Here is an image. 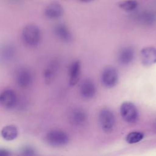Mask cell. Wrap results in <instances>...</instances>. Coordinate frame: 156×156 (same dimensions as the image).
Here are the masks:
<instances>
[{
  "instance_id": "d6986e66",
  "label": "cell",
  "mask_w": 156,
  "mask_h": 156,
  "mask_svg": "<svg viewBox=\"0 0 156 156\" xmlns=\"http://www.w3.org/2000/svg\"><path fill=\"white\" fill-rule=\"evenodd\" d=\"M140 19L143 23L146 24H150L155 21V16L154 13L150 12H144L143 13L141 14L140 16Z\"/></svg>"
},
{
  "instance_id": "30bf717a",
  "label": "cell",
  "mask_w": 156,
  "mask_h": 156,
  "mask_svg": "<svg viewBox=\"0 0 156 156\" xmlns=\"http://www.w3.org/2000/svg\"><path fill=\"white\" fill-rule=\"evenodd\" d=\"M16 96L12 90H5L0 94V104L6 108H12L16 104Z\"/></svg>"
},
{
  "instance_id": "5bb4252c",
  "label": "cell",
  "mask_w": 156,
  "mask_h": 156,
  "mask_svg": "<svg viewBox=\"0 0 156 156\" xmlns=\"http://www.w3.org/2000/svg\"><path fill=\"white\" fill-rule=\"evenodd\" d=\"M54 32L56 37L65 42H70L72 39V34L69 29L63 24H57L54 29Z\"/></svg>"
},
{
  "instance_id": "4fadbf2b",
  "label": "cell",
  "mask_w": 156,
  "mask_h": 156,
  "mask_svg": "<svg viewBox=\"0 0 156 156\" xmlns=\"http://www.w3.org/2000/svg\"><path fill=\"white\" fill-rule=\"evenodd\" d=\"M81 64L79 60L73 62L69 69V83L71 86L75 85L79 80Z\"/></svg>"
},
{
  "instance_id": "8992f818",
  "label": "cell",
  "mask_w": 156,
  "mask_h": 156,
  "mask_svg": "<svg viewBox=\"0 0 156 156\" xmlns=\"http://www.w3.org/2000/svg\"><path fill=\"white\" fill-rule=\"evenodd\" d=\"M101 80L105 87L107 88L114 87L118 81L117 70L112 66L106 67L102 73Z\"/></svg>"
},
{
  "instance_id": "e0dca14e",
  "label": "cell",
  "mask_w": 156,
  "mask_h": 156,
  "mask_svg": "<svg viewBox=\"0 0 156 156\" xmlns=\"http://www.w3.org/2000/svg\"><path fill=\"white\" fill-rule=\"evenodd\" d=\"M144 138V134L139 131L131 132L126 136V140L129 144H134L140 142Z\"/></svg>"
},
{
  "instance_id": "7402d4cb",
  "label": "cell",
  "mask_w": 156,
  "mask_h": 156,
  "mask_svg": "<svg viewBox=\"0 0 156 156\" xmlns=\"http://www.w3.org/2000/svg\"><path fill=\"white\" fill-rule=\"evenodd\" d=\"M10 155V152L4 149H0V156H9Z\"/></svg>"
},
{
  "instance_id": "5b68a950",
  "label": "cell",
  "mask_w": 156,
  "mask_h": 156,
  "mask_svg": "<svg viewBox=\"0 0 156 156\" xmlns=\"http://www.w3.org/2000/svg\"><path fill=\"white\" fill-rule=\"evenodd\" d=\"M15 79L19 87L22 88L27 87L33 82L32 72L28 68H20L16 71Z\"/></svg>"
},
{
  "instance_id": "277c9868",
  "label": "cell",
  "mask_w": 156,
  "mask_h": 156,
  "mask_svg": "<svg viewBox=\"0 0 156 156\" xmlns=\"http://www.w3.org/2000/svg\"><path fill=\"white\" fill-rule=\"evenodd\" d=\"M120 113L123 119L128 123L133 124L138 118V110L131 102H124L120 107Z\"/></svg>"
},
{
  "instance_id": "44dd1931",
  "label": "cell",
  "mask_w": 156,
  "mask_h": 156,
  "mask_svg": "<svg viewBox=\"0 0 156 156\" xmlns=\"http://www.w3.org/2000/svg\"><path fill=\"white\" fill-rule=\"evenodd\" d=\"M21 154L23 155H35V151L34 149L30 146H26L23 147L21 151Z\"/></svg>"
},
{
  "instance_id": "8fae6325",
  "label": "cell",
  "mask_w": 156,
  "mask_h": 156,
  "mask_svg": "<svg viewBox=\"0 0 156 156\" xmlns=\"http://www.w3.org/2000/svg\"><path fill=\"white\" fill-rule=\"evenodd\" d=\"M135 51L130 46H126L122 48L118 54V62L121 65H127L133 60Z\"/></svg>"
},
{
  "instance_id": "ba28073f",
  "label": "cell",
  "mask_w": 156,
  "mask_h": 156,
  "mask_svg": "<svg viewBox=\"0 0 156 156\" xmlns=\"http://www.w3.org/2000/svg\"><path fill=\"white\" fill-rule=\"evenodd\" d=\"M96 85L90 79L83 80L80 85V93L83 98L87 99L94 98L96 94Z\"/></svg>"
},
{
  "instance_id": "7a4b0ae2",
  "label": "cell",
  "mask_w": 156,
  "mask_h": 156,
  "mask_svg": "<svg viewBox=\"0 0 156 156\" xmlns=\"http://www.w3.org/2000/svg\"><path fill=\"white\" fill-rule=\"evenodd\" d=\"M99 122L102 130L106 132L110 133L115 128L116 119L113 113L108 108H102L99 113Z\"/></svg>"
},
{
  "instance_id": "3957f363",
  "label": "cell",
  "mask_w": 156,
  "mask_h": 156,
  "mask_svg": "<svg viewBox=\"0 0 156 156\" xmlns=\"http://www.w3.org/2000/svg\"><path fill=\"white\" fill-rule=\"evenodd\" d=\"M47 143L54 147H60L66 145L69 141L68 135L60 130H52L46 135Z\"/></svg>"
},
{
  "instance_id": "52a82bcc",
  "label": "cell",
  "mask_w": 156,
  "mask_h": 156,
  "mask_svg": "<svg viewBox=\"0 0 156 156\" xmlns=\"http://www.w3.org/2000/svg\"><path fill=\"white\" fill-rule=\"evenodd\" d=\"M68 118L70 123L77 127L82 126L87 121V114L82 108L76 107L69 113Z\"/></svg>"
},
{
  "instance_id": "ffe728a7",
  "label": "cell",
  "mask_w": 156,
  "mask_h": 156,
  "mask_svg": "<svg viewBox=\"0 0 156 156\" xmlns=\"http://www.w3.org/2000/svg\"><path fill=\"white\" fill-rule=\"evenodd\" d=\"M13 48H12L10 46H5L2 51V55L3 57V58H9L10 57H12V55H13Z\"/></svg>"
},
{
  "instance_id": "2e32d148",
  "label": "cell",
  "mask_w": 156,
  "mask_h": 156,
  "mask_svg": "<svg viewBox=\"0 0 156 156\" xmlns=\"http://www.w3.org/2000/svg\"><path fill=\"white\" fill-rule=\"evenodd\" d=\"M1 133L5 140L12 141L17 137L18 129L14 125H7L2 129Z\"/></svg>"
},
{
  "instance_id": "6da1fadb",
  "label": "cell",
  "mask_w": 156,
  "mask_h": 156,
  "mask_svg": "<svg viewBox=\"0 0 156 156\" xmlns=\"http://www.w3.org/2000/svg\"><path fill=\"white\" fill-rule=\"evenodd\" d=\"M41 31L38 26L34 24L26 26L22 31L24 42L30 46H37L41 40Z\"/></svg>"
},
{
  "instance_id": "9a60e30c",
  "label": "cell",
  "mask_w": 156,
  "mask_h": 156,
  "mask_svg": "<svg viewBox=\"0 0 156 156\" xmlns=\"http://www.w3.org/2000/svg\"><path fill=\"white\" fill-rule=\"evenodd\" d=\"M59 68L58 62L56 60L51 62L44 72V79L46 83H51L57 73Z\"/></svg>"
},
{
  "instance_id": "7c38bea8",
  "label": "cell",
  "mask_w": 156,
  "mask_h": 156,
  "mask_svg": "<svg viewBox=\"0 0 156 156\" xmlns=\"http://www.w3.org/2000/svg\"><path fill=\"white\" fill-rule=\"evenodd\" d=\"M63 9L61 4L57 2L50 3L44 9L45 16L49 19H57L63 14Z\"/></svg>"
},
{
  "instance_id": "603a6c76",
  "label": "cell",
  "mask_w": 156,
  "mask_h": 156,
  "mask_svg": "<svg viewBox=\"0 0 156 156\" xmlns=\"http://www.w3.org/2000/svg\"><path fill=\"white\" fill-rule=\"evenodd\" d=\"M78 1L80 2H91L94 0H78Z\"/></svg>"
},
{
  "instance_id": "ac0fdd59",
  "label": "cell",
  "mask_w": 156,
  "mask_h": 156,
  "mask_svg": "<svg viewBox=\"0 0 156 156\" xmlns=\"http://www.w3.org/2000/svg\"><path fill=\"white\" fill-rule=\"evenodd\" d=\"M138 6V2L136 0H125L119 3V7L124 10L131 11Z\"/></svg>"
},
{
  "instance_id": "9c48e42d",
  "label": "cell",
  "mask_w": 156,
  "mask_h": 156,
  "mask_svg": "<svg viewBox=\"0 0 156 156\" xmlns=\"http://www.w3.org/2000/svg\"><path fill=\"white\" fill-rule=\"evenodd\" d=\"M142 64L146 66H151L156 63V49L154 47H145L140 52Z\"/></svg>"
}]
</instances>
